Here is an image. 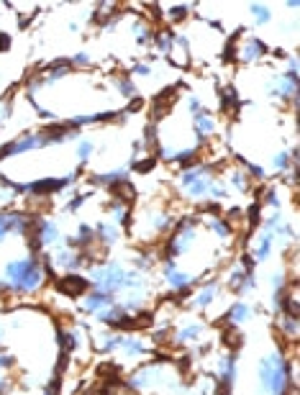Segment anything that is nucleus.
<instances>
[{"label": "nucleus", "mask_w": 300, "mask_h": 395, "mask_svg": "<svg viewBox=\"0 0 300 395\" xmlns=\"http://www.w3.org/2000/svg\"><path fill=\"white\" fill-rule=\"evenodd\" d=\"M275 246H278L275 234L267 226H259V232L254 234V241H252V249H249V257L254 260V265H264L272 257Z\"/></svg>", "instance_id": "9b49d317"}, {"label": "nucleus", "mask_w": 300, "mask_h": 395, "mask_svg": "<svg viewBox=\"0 0 300 395\" xmlns=\"http://www.w3.org/2000/svg\"><path fill=\"white\" fill-rule=\"evenodd\" d=\"M128 31H131V36H134L136 46H151V36H154V21H149V18H134L131 21V26H128Z\"/></svg>", "instance_id": "aec40b11"}, {"label": "nucleus", "mask_w": 300, "mask_h": 395, "mask_svg": "<svg viewBox=\"0 0 300 395\" xmlns=\"http://www.w3.org/2000/svg\"><path fill=\"white\" fill-rule=\"evenodd\" d=\"M88 180H90V185L111 190V187L131 180V170H128V164H123V167H113V170H108V172H93Z\"/></svg>", "instance_id": "2eb2a0df"}, {"label": "nucleus", "mask_w": 300, "mask_h": 395, "mask_svg": "<svg viewBox=\"0 0 300 395\" xmlns=\"http://www.w3.org/2000/svg\"><path fill=\"white\" fill-rule=\"evenodd\" d=\"M54 288H57L62 295H67V298H83L93 285H90V280L85 275H80V272H67V275L60 277V280L54 283Z\"/></svg>", "instance_id": "ddd939ff"}, {"label": "nucleus", "mask_w": 300, "mask_h": 395, "mask_svg": "<svg viewBox=\"0 0 300 395\" xmlns=\"http://www.w3.org/2000/svg\"><path fill=\"white\" fill-rule=\"evenodd\" d=\"M108 213H111V224H116L123 232V229H128L131 226V221H134V213H131V208H128V203L123 201H116L113 198V203L108 206Z\"/></svg>", "instance_id": "5701e85b"}, {"label": "nucleus", "mask_w": 300, "mask_h": 395, "mask_svg": "<svg viewBox=\"0 0 300 395\" xmlns=\"http://www.w3.org/2000/svg\"><path fill=\"white\" fill-rule=\"evenodd\" d=\"M196 6L198 3H175V6H170L165 11L167 13V21L172 23H180V21H185V18H188L190 13H193V11H196Z\"/></svg>", "instance_id": "cd10ccee"}, {"label": "nucleus", "mask_w": 300, "mask_h": 395, "mask_svg": "<svg viewBox=\"0 0 300 395\" xmlns=\"http://www.w3.org/2000/svg\"><path fill=\"white\" fill-rule=\"evenodd\" d=\"M0 283L6 288L8 295H36L46 283V272L41 267L39 254H26V257H15L8 260L0 269Z\"/></svg>", "instance_id": "f257e3e1"}, {"label": "nucleus", "mask_w": 300, "mask_h": 395, "mask_svg": "<svg viewBox=\"0 0 300 395\" xmlns=\"http://www.w3.org/2000/svg\"><path fill=\"white\" fill-rule=\"evenodd\" d=\"M69 62H72V67L75 69H90L93 67V54L85 52V49H80V52H75L72 57H69Z\"/></svg>", "instance_id": "473e14b6"}, {"label": "nucleus", "mask_w": 300, "mask_h": 395, "mask_svg": "<svg viewBox=\"0 0 300 395\" xmlns=\"http://www.w3.org/2000/svg\"><path fill=\"white\" fill-rule=\"evenodd\" d=\"M15 367V354L11 352H0V373H8Z\"/></svg>", "instance_id": "f704fd0d"}, {"label": "nucleus", "mask_w": 300, "mask_h": 395, "mask_svg": "<svg viewBox=\"0 0 300 395\" xmlns=\"http://www.w3.org/2000/svg\"><path fill=\"white\" fill-rule=\"evenodd\" d=\"M118 352H121V354H123L126 359H144L146 354H151V347H149L146 342H144L142 336H136V334H123Z\"/></svg>", "instance_id": "dca6fc26"}, {"label": "nucleus", "mask_w": 300, "mask_h": 395, "mask_svg": "<svg viewBox=\"0 0 300 395\" xmlns=\"http://www.w3.org/2000/svg\"><path fill=\"white\" fill-rule=\"evenodd\" d=\"M175 226V216L167 208H146L144 210V239H157L165 236L167 232H172Z\"/></svg>", "instance_id": "6e6552de"}, {"label": "nucleus", "mask_w": 300, "mask_h": 395, "mask_svg": "<svg viewBox=\"0 0 300 395\" xmlns=\"http://www.w3.org/2000/svg\"><path fill=\"white\" fill-rule=\"evenodd\" d=\"M60 390H62V377H60V375H52V380L44 385L41 395H60Z\"/></svg>", "instance_id": "72a5a7b5"}, {"label": "nucleus", "mask_w": 300, "mask_h": 395, "mask_svg": "<svg viewBox=\"0 0 300 395\" xmlns=\"http://www.w3.org/2000/svg\"><path fill=\"white\" fill-rule=\"evenodd\" d=\"M224 182L229 185V190H233V193H239V195H247L249 190H252V180H249V175L241 170V167H231Z\"/></svg>", "instance_id": "b1692460"}, {"label": "nucleus", "mask_w": 300, "mask_h": 395, "mask_svg": "<svg viewBox=\"0 0 300 395\" xmlns=\"http://www.w3.org/2000/svg\"><path fill=\"white\" fill-rule=\"evenodd\" d=\"M93 234H95V241L103 244L105 249H111L121 241V229L111 221H98V224L93 226Z\"/></svg>", "instance_id": "412c9836"}, {"label": "nucleus", "mask_w": 300, "mask_h": 395, "mask_svg": "<svg viewBox=\"0 0 300 395\" xmlns=\"http://www.w3.org/2000/svg\"><path fill=\"white\" fill-rule=\"evenodd\" d=\"M218 167L221 164H208V162H198L188 170H180L175 175V187L177 193L185 195L188 201L193 203H205L208 201V190L213 185V180L218 178Z\"/></svg>", "instance_id": "7ed1b4c3"}, {"label": "nucleus", "mask_w": 300, "mask_h": 395, "mask_svg": "<svg viewBox=\"0 0 300 395\" xmlns=\"http://www.w3.org/2000/svg\"><path fill=\"white\" fill-rule=\"evenodd\" d=\"M249 15L254 18L257 26H270L272 23V8L264 3H249Z\"/></svg>", "instance_id": "c85d7f7f"}, {"label": "nucleus", "mask_w": 300, "mask_h": 395, "mask_svg": "<svg viewBox=\"0 0 300 395\" xmlns=\"http://www.w3.org/2000/svg\"><path fill=\"white\" fill-rule=\"evenodd\" d=\"M93 154H95V142H90V139H77L75 142V159H77V167H85V164L90 162Z\"/></svg>", "instance_id": "bb28decb"}, {"label": "nucleus", "mask_w": 300, "mask_h": 395, "mask_svg": "<svg viewBox=\"0 0 300 395\" xmlns=\"http://www.w3.org/2000/svg\"><path fill=\"white\" fill-rule=\"evenodd\" d=\"M254 319V308L244 303V300H236L233 306H229V311L224 314V323H229L231 328H241L244 323Z\"/></svg>", "instance_id": "f3484780"}, {"label": "nucleus", "mask_w": 300, "mask_h": 395, "mask_svg": "<svg viewBox=\"0 0 300 395\" xmlns=\"http://www.w3.org/2000/svg\"><path fill=\"white\" fill-rule=\"evenodd\" d=\"M113 303H116V295H111V293H103V290H88L80 298V311L88 316H95L100 314V311H105V308H111Z\"/></svg>", "instance_id": "4468645a"}, {"label": "nucleus", "mask_w": 300, "mask_h": 395, "mask_svg": "<svg viewBox=\"0 0 300 395\" xmlns=\"http://www.w3.org/2000/svg\"><path fill=\"white\" fill-rule=\"evenodd\" d=\"M172 334V342L175 347H190V344H198L205 336V323L198 319H190V321H182L180 326L170 331Z\"/></svg>", "instance_id": "f8f14e48"}, {"label": "nucleus", "mask_w": 300, "mask_h": 395, "mask_svg": "<svg viewBox=\"0 0 300 395\" xmlns=\"http://www.w3.org/2000/svg\"><path fill=\"white\" fill-rule=\"evenodd\" d=\"M293 164H298V162H293V157H290V149H278L275 154H272L270 167H272V172H275V175H287V172L293 170Z\"/></svg>", "instance_id": "a878e982"}, {"label": "nucleus", "mask_w": 300, "mask_h": 395, "mask_svg": "<svg viewBox=\"0 0 300 395\" xmlns=\"http://www.w3.org/2000/svg\"><path fill=\"white\" fill-rule=\"evenodd\" d=\"M218 105L224 113H239L241 111V95L233 85H221L218 88Z\"/></svg>", "instance_id": "4be33fe9"}, {"label": "nucleus", "mask_w": 300, "mask_h": 395, "mask_svg": "<svg viewBox=\"0 0 300 395\" xmlns=\"http://www.w3.org/2000/svg\"><path fill=\"white\" fill-rule=\"evenodd\" d=\"M278 328L282 331V336H285V339H290V342H295V339H298V319H293V316L280 314L278 316Z\"/></svg>", "instance_id": "c756f323"}, {"label": "nucleus", "mask_w": 300, "mask_h": 395, "mask_svg": "<svg viewBox=\"0 0 300 395\" xmlns=\"http://www.w3.org/2000/svg\"><path fill=\"white\" fill-rule=\"evenodd\" d=\"M151 46H154V57H170L175 46V29H167V26H159L154 29V36H151Z\"/></svg>", "instance_id": "6ab92c4d"}, {"label": "nucleus", "mask_w": 300, "mask_h": 395, "mask_svg": "<svg viewBox=\"0 0 300 395\" xmlns=\"http://www.w3.org/2000/svg\"><path fill=\"white\" fill-rule=\"evenodd\" d=\"M113 88H116V93H118L123 100H134V98H139V85H136V80H131L126 72L113 75Z\"/></svg>", "instance_id": "393cba45"}, {"label": "nucleus", "mask_w": 300, "mask_h": 395, "mask_svg": "<svg viewBox=\"0 0 300 395\" xmlns=\"http://www.w3.org/2000/svg\"><path fill=\"white\" fill-rule=\"evenodd\" d=\"M257 388L259 395H290L295 388V362L282 349L264 352L257 362Z\"/></svg>", "instance_id": "f03ea898"}, {"label": "nucleus", "mask_w": 300, "mask_h": 395, "mask_svg": "<svg viewBox=\"0 0 300 395\" xmlns=\"http://www.w3.org/2000/svg\"><path fill=\"white\" fill-rule=\"evenodd\" d=\"M205 226H208V234L216 241H221V244H229L233 239V224L231 221H226L224 213L221 216H208L205 218Z\"/></svg>", "instance_id": "a211bd4d"}, {"label": "nucleus", "mask_w": 300, "mask_h": 395, "mask_svg": "<svg viewBox=\"0 0 300 395\" xmlns=\"http://www.w3.org/2000/svg\"><path fill=\"white\" fill-rule=\"evenodd\" d=\"M216 380L218 390L224 395H231V388L239 380V354L236 352H224L216 362Z\"/></svg>", "instance_id": "0eeeda50"}, {"label": "nucleus", "mask_w": 300, "mask_h": 395, "mask_svg": "<svg viewBox=\"0 0 300 395\" xmlns=\"http://www.w3.org/2000/svg\"><path fill=\"white\" fill-rule=\"evenodd\" d=\"M0 295H6V288H3V283H0Z\"/></svg>", "instance_id": "c9c22d12"}, {"label": "nucleus", "mask_w": 300, "mask_h": 395, "mask_svg": "<svg viewBox=\"0 0 300 395\" xmlns=\"http://www.w3.org/2000/svg\"><path fill=\"white\" fill-rule=\"evenodd\" d=\"M257 265L249 254H241L239 260H233V265L226 269V288L233 293V295H252L257 290Z\"/></svg>", "instance_id": "20e7f679"}, {"label": "nucleus", "mask_w": 300, "mask_h": 395, "mask_svg": "<svg viewBox=\"0 0 300 395\" xmlns=\"http://www.w3.org/2000/svg\"><path fill=\"white\" fill-rule=\"evenodd\" d=\"M244 216H247V226H249V229H257V226L262 224V206H259V201L252 203V206L244 210Z\"/></svg>", "instance_id": "2f4dec72"}, {"label": "nucleus", "mask_w": 300, "mask_h": 395, "mask_svg": "<svg viewBox=\"0 0 300 395\" xmlns=\"http://www.w3.org/2000/svg\"><path fill=\"white\" fill-rule=\"evenodd\" d=\"M267 54H270V46L259 36H247L236 44V62H239V65H257V62H262Z\"/></svg>", "instance_id": "9d476101"}, {"label": "nucleus", "mask_w": 300, "mask_h": 395, "mask_svg": "<svg viewBox=\"0 0 300 395\" xmlns=\"http://www.w3.org/2000/svg\"><path fill=\"white\" fill-rule=\"evenodd\" d=\"M224 295V285H221V280H205V283H198L196 288H193V293H190V303L188 306L193 308V311H208L213 303H216L218 298Z\"/></svg>", "instance_id": "1a4fd4ad"}, {"label": "nucleus", "mask_w": 300, "mask_h": 395, "mask_svg": "<svg viewBox=\"0 0 300 395\" xmlns=\"http://www.w3.org/2000/svg\"><path fill=\"white\" fill-rule=\"evenodd\" d=\"M31 224H34V216L26 213V210L21 208L0 210V244L11 236L26 239L31 232Z\"/></svg>", "instance_id": "423d86ee"}, {"label": "nucleus", "mask_w": 300, "mask_h": 395, "mask_svg": "<svg viewBox=\"0 0 300 395\" xmlns=\"http://www.w3.org/2000/svg\"><path fill=\"white\" fill-rule=\"evenodd\" d=\"M162 280L167 283V288L177 295H190L193 288L200 283V275H193L188 269L180 267V262H172V260H162Z\"/></svg>", "instance_id": "39448f33"}, {"label": "nucleus", "mask_w": 300, "mask_h": 395, "mask_svg": "<svg viewBox=\"0 0 300 395\" xmlns=\"http://www.w3.org/2000/svg\"><path fill=\"white\" fill-rule=\"evenodd\" d=\"M126 75L131 77V80H136V77H151L154 75V67H151V62H134V65L126 69Z\"/></svg>", "instance_id": "7c9ffc66"}]
</instances>
